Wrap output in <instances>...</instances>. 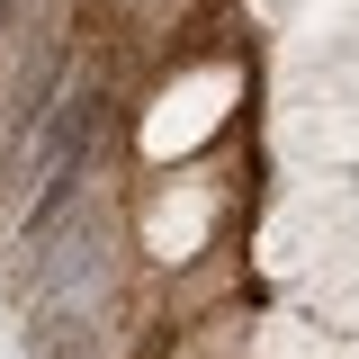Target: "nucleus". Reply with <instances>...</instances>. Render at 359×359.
Wrapping results in <instances>:
<instances>
[{"mask_svg": "<svg viewBox=\"0 0 359 359\" xmlns=\"http://www.w3.org/2000/svg\"><path fill=\"white\" fill-rule=\"evenodd\" d=\"M45 261H36V297L54 306V323H90L99 314V287H108V224L81 216V224H54V233H36Z\"/></svg>", "mask_w": 359, "mask_h": 359, "instance_id": "f257e3e1", "label": "nucleus"}]
</instances>
